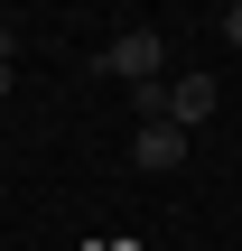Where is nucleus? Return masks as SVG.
I'll return each instance as SVG.
<instances>
[{"instance_id": "1", "label": "nucleus", "mask_w": 242, "mask_h": 251, "mask_svg": "<svg viewBox=\"0 0 242 251\" xmlns=\"http://www.w3.org/2000/svg\"><path fill=\"white\" fill-rule=\"evenodd\" d=\"M93 65H103V75H121V84L140 93V84H159V65H168V47H159V28H121V37H112V47H103Z\"/></svg>"}, {"instance_id": "2", "label": "nucleus", "mask_w": 242, "mask_h": 251, "mask_svg": "<svg viewBox=\"0 0 242 251\" xmlns=\"http://www.w3.org/2000/svg\"><path fill=\"white\" fill-rule=\"evenodd\" d=\"M131 158H140L149 177H168V168L187 158V130H177V121H140V130H131Z\"/></svg>"}, {"instance_id": "4", "label": "nucleus", "mask_w": 242, "mask_h": 251, "mask_svg": "<svg viewBox=\"0 0 242 251\" xmlns=\"http://www.w3.org/2000/svg\"><path fill=\"white\" fill-rule=\"evenodd\" d=\"M9 75H19V37L0 28V93H9Z\"/></svg>"}, {"instance_id": "3", "label": "nucleus", "mask_w": 242, "mask_h": 251, "mask_svg": "<svg viewBox=\"0 0 242 251\" xmlns=\"http://www.w3.org/2000/svg\"><path fill=\"white\" fill-rule=\"evenodd\" d=\"M168 121H177V130L215 121V75H177V84H168Z\"/></svg>"}, {"instance_id": "5", "label": "nucleus", "mask_w": 242, "mask_h": 251, "mask_svg": "<svg viewBox=\"0 0 242 251\" xmlns=\"http://www.w3.org/2000/svg\"><path fill=\"white\" fill-rule=\"evenodd\" d=\"M215 28H224V47H233V56H242V0H233V9H224V19H215Z\"/></svg>"}]
</instances>
